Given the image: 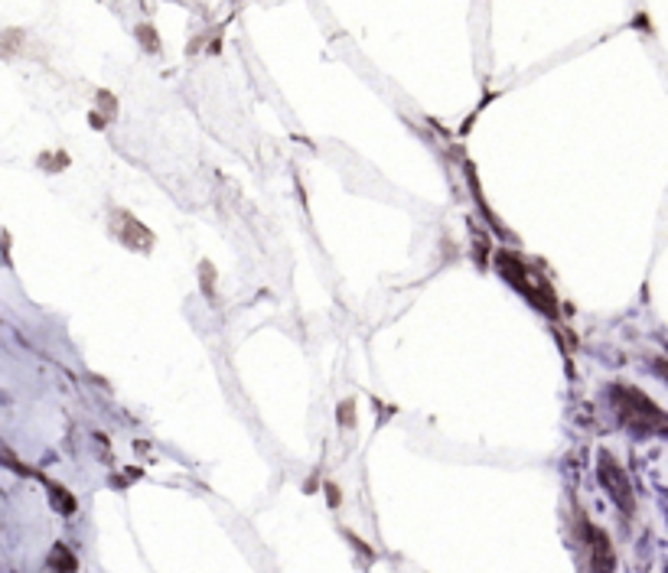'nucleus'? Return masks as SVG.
Masks as SVG:
<instances>
[{"label":"nucleus","mask_w":668,"mask_h":573,"mask_svg":"<svg viewBox=\"0 0 668 573\" xmlns=\"http://www.w3.org/2000/svg\"><path fill=\"white\" fill-rule=\"evenodd\" d=\"M610 401H614V411L626 428H632L636 433H668V414L652 398H646L639 388L614 384Z\"/></svg>","instance_id":"obj_1"},{"label":"nucleus","mask_w":668,"mask_h":573,"mask_svg":"<svg viewBox=\"0 0 668 573\" xmlns=\"http://www.w3.org/2000/svg\"><path fill=\"white\" fill-rule=\"evenodd\" d=\"M499 271L506 274V281L516 286L519 293H526L538 310H545L548 316H555V290L548 286V281L541 278L538 268H531L528 261H522L512 251H502L499 254Z\"/></svg>","instance_id":"obj_2"},{"label":"nucleus","mask_w":668,"mask_h":573,"mask_svg":"<svg viewBox=\"0 0 668 573\" xmlns=\"http://www.w3.org/2000/svg\"><path fill=\"white\" fill-rule=\"evenodd\" d=\"M597 476H600V485L607 489V495L614 499V505L620 509L622 515H632V509H636L632 482H629L626 470H622L610 453H600V460H597Z\"/></svg>","instance_id":"obj_3"},{"label":"nucleus","mask_w":668,"mask_h":573,"mask_svg":"<svg viewBox=\"0 0 668 573\" xmlns=\"http://www.w3.org/2000/svg\"><path fill=\"white\" fill-rule=\"evenodd\" d=\"M580 531H584V544H587V557H590V573L617 571V551H614V541L607 537V531L590 525V522H584Z\"/></svg>","instance_id":"obj_4"},{"label":"nucleus","mask_w":668,"mask_h":573,"mask_svg":"<svg viewBox=\"0 0 668 573\" xmlns=\"http://www.w3.org/2000/svg\"><path fill=\"white\" fill-rule=\"evenodd\" d=\"M111 232L118 235V241L124 244V248H131V251H150L153 248V235H150V229L138 222L131 212H124V209H114L111 212Z\"/></svg>","instance_id":"obj_5"},{"label":"nucleus","mask_w":668,"mask_h":573,"mask_svg":"<svg viewBox=\"0 0 668 573\" xmlns=\"http://www.w3.org/2000/svg\"><path fill=\"white\" fill-rule=\"evenodd\" d=\"M138 40H141V47L150 52V56H160V37H157V30L150 27V23H141L138 27Z\"/></svg>","instance_id":"obj_6"},{"label":"nucleus","mask_w":668,"mask_h":573,"mask_svg":"<svg viewBox=\"0 0 668 573\" xmlns=\"http://www.w3.org/2000/svg\"><path fill=\"white\" fill-rule=\"evenodd\" d=\"M52 567H56L59 573H72L76 571V557H72L66 547H59V551L52 554Z\"/></svg>","instance_id":"obj_7"},{"label":"nucleus","mask_w":668,"mask_h":573,"mask_svg":"<svg viewBox=\"0 0 668 573\" xmlns=\"http://www.w3.org/2000/svg\"><path fill=\"white\" fill-rule=\"evenodd\" d=\"M206 274V293L209 296H216V268L209 264V261H202V268H199V278Z\"/></svg>","instance_id":"obj_8"},{"label":"nucleus","mask_w":668,"mask_h":573,"mask_svg":"<svg viewBox=\"0 0 668 573\" xmlns=\"http://www.w3.org/2000/svg\"><path fill=\"white\" fill-rule=\"evenodd\" d=\"M352 411H356L352 401H342V404H339V424H342V428H352V421H356Z\"/></svg>","instance_id":"obj_9"},{"label":"nucleus","mask_w":668,"mask_h":573,"mask_svg":"<svg viewBox=\"0 0 668 573\" xmlns=\"http://www.w3.org/2000/svg\"><path fill=\"white\" fill-rule=\"evenodd\" d=\"M652 369H656V375H662V379L668 382V359H656V362H652Z\"/></svg>","instance_id":"obj_10"},{"label":"nucleus","mask_w":668,"mask_h":573,"mask_svg":"<svg viewBox=\"0 0 668 573\" xmlns=\"http://www.w3.org/2000/svg\"><path fill=\"white\" fill-rule=\"evenodd\" d=\"M666 573H668V567H666Z\"/></svg>","instance_id":"obj_11"}]
</instances>
